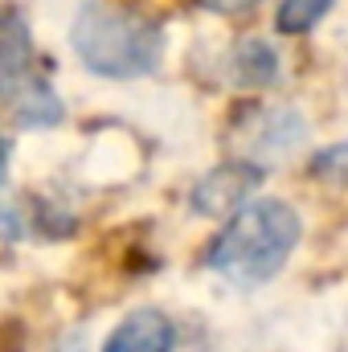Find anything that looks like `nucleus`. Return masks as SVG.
<instances>
[{
	"label": "nucleus",
	"mask_w": 348,
	"mask_h": 352,
	"mask_svg": "<svg viewBox=\"0 0 348 352\" xmlns=\"http://www.w3.org/2000/svg\"><path fill=\"white\" fill-rule=\"evenodd\" d=\"M70 45L98 78H144L164 58L160 25L115 0H87L78 8L70 25Z\"/></svg>",
	"instance_id": "nucleus-2"
},
{
	"label": "nucleus",
	"mask_w": 348,
	"mask_h": 352,
	"mask_svg": "<svg viewBox=\"0 0 348 352\" xmlns=\"http://www.w3.org/2000/svg\"><path fill=\"white\" fill-rule=\"evenodd\" d=\"M173 344H176L173 320L156 307H140L107 336L102 352H173Z\"/></svg>",
	"instance_id": "nucleus-5"
},
{
	"label": "nucleus",
	"mask_w": 348,
	"mask_h": 352,
	"mask_svg": "<svg viewBox=\"0 0 348 352\" xmlns=\"http://www.w3.org/2000/svg\"><path fill=\"white\" fill-rule=\"evenodd\" d=\"M209 12H221V16H238V12H246V8H254L259 0H201Z\"/></svg>",
	"instance_id": "nucleus-11"
},
{
	"label": "nucleus",
	"mask_w": 348,
	"mask_h": 352,
	"mask_svg": "<svg viewBox=\"0 0 348 352\" xmlns=\"http://www.w3.org/2000/svg\"><path fill=\"white\" fill-rule=\"evenodd\" d=\"M259 164H246V160H234V164H221V168H213L209 176H201L197 180V188H193V209L201 213V217H234L246 201H250V192L259 188Z\"/></svg>",
	"instance_id": "nucleus-4"
},
{
	"label": "nucleus",
	"mask_w": 348,
	"mask_h": 352,
	"mask_svg": "<svg viewBox=\"0 0 348 352\" xmlns=\"http://www.w3.org/2000/svg\"><path fill=\"white\" fill-rule=\"evenodd\" d=\"M299 234H303L299 213L287 201L279 197L246 201L209 246V266L234 287H259L287 266L299 246Z\"/></svg>",
	"instance_id": "nucleus-1"
},
{
	"label": "nucleus",
	"mask_w": 348,
	"mask_h": 352,
	"mask_svg": "<svg viewBox=\"0 0 348 352\" xmlns=\"http://www.w3.org/2000/svg\"><path fill=\"white\" fill-rule=\"evenodd\" d=\"M21 234H25V213H21L17 205L0 201V238H4V242H17Z\"/></svg>",
	"instance_id": "nucleus-10"
},
{
	"label": "nucleus",
	"mask_w": 348,
	"mask_h": 352,
	"mask_svg": "<svg viewBox=\"0 0 348 352\" xmlns=\"http://www.w3.org/2000/svg\"><path fill=\"white\" fill-rule=\"evenodd\" d=\"M279 50L266 45V41H242L230 58V74L238 87H274L279 82Z\"/></svg>",
	"instance_id": "nucleus-7"
},
{
	"label": "nucleus",
	"mask_w": 348,
	"mask_h": 352,
	"mask_svg": "<svg viewBox=\"0 0 348 352\" xmlns=\"http://www.w3.org/2000/svg\"><path fill=\"white\" fill-rule=\"evenodd\" d=\"M332 0H283L279 4V29L283 33H307L324 21Z\"/></svg>",
	"instance_id": "nucleus-8"
},
{
	"label": "nucleus",
	"mask_w": 348,
	"mask_h": 352,
	"mask_svg": "<svg viewBox=\"0 0 348 352\" xmlns=\"http://www.w3.org/2000/svg\"><path fill=\"white\" fill-rule=\"evenodd\" d=\"M4 176H8V144L0 140V184H4Z\"/></svg>",
	"instance_id": "nucleus-12"
},
{
	"label": "nucleus",
	"mask_w": 348,
	"mask_h": 352,
	"mask_svg": "<svg viewBox=\"0 0 348 352\" xmlns=\"http://www.w3.org/2000/svg\"><path fill=\"white\" fill-rule=\"evenodd\" d=\"M242 135L250 140L254 156L279 160V156H287V152L303 140V119L291 115V111H283V107H274V111H254V115L246 119Z\"/></svg>",
	"instance_id": "nucleus-6"
},
{
	"label": "nucleus",
	"mask_w": 348,
	"mask_h": 352,
	"mask_svg": "<svg viewBox=\"0 0 348 352\" xmlns=\"http://www.w3.org/2000/svg\"><path fill=\"white\" fill-rule=\"evenodd\" d=\"M0 111L21 127L62 123V98L50 87L29 37V21L17 8H0Z\"/></svg>",
	"instance_id": "nucleus-3"
},
{
	"label": "nucleus",
	"mask_w": 348,
	"mask_h": 352,
	"mask_svg": "<svg viewBox=\"0 0 348 352\" xmlns=\"http://www.w3.org/2000/svg\"><path fill=\"white\" fill-rule=\"evenodd\" d=\"M312 176L324 184H348V144H332L312 160Z\"/></svg>",
	"instance_id": "nucleus-9"
}]
</instances>
